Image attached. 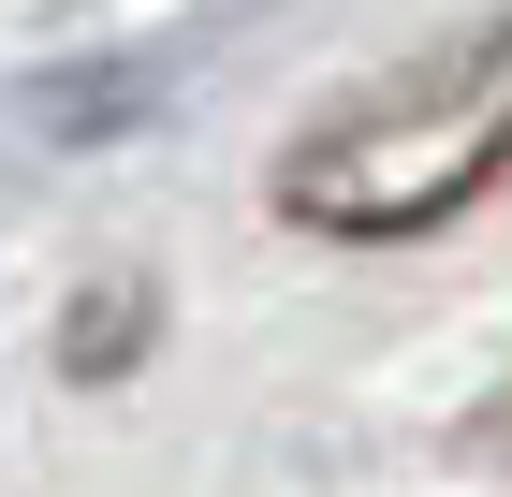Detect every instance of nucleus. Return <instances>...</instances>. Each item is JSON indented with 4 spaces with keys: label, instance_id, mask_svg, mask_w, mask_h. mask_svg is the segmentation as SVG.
Returning <instances> with one entry per match:
<instances>
[{
    "label": "nucleus",
    "instance_id": "f257e3e1",
    "mask_svg": "<svg viewBox=\"0 0 512 497\" xmlns=\"http://www.w3.org/2000/svg\"><path fill=\"white\" fill-rule=\"evenodd\" d=\"M498 161H512V30H483L454 59H425V74L337 103L308 147L278 161V220H308V234H425Z\"/></svg>",
    "mask_w": 512,
    "mask_h": 497
}]
</instances>
